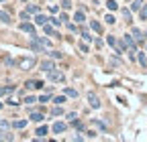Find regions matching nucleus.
<instances>
[{
    "label": "nucleus",
    "instance_id": "4",
    "mask_svg": "<svg viewBox=\"0 0 147 142\" xmlns=\"http://www.w3.org/2000/svg\"><path fill=\"white\" fill-rule=\"evenodd\" d=\"M43 85H45V83H43L41 79H29V81L25 83V87H27V90H41Z\"/></svg>",
    "mask_w": 147,
    "mask_h": 142
},
{
    "label": "nucleus",
    "instance_id": "6",
    "mask_svg": "<svg viewBox=\"0 0 147 142\" xmlns=\"http://www.w3.org/2000/svg\"><path fill=\"white\" fill-rule=\"evenodd\" d=\"M18 29H21L23 33H29V35H31V37H35V27H33L31 23H27V21H23V23H21V27H18Z\"/></svg>",
    "mask_w": 147,
    "mask_h": 142
},
{
    "label": "nucleus",
    "instance_id": "31",
    "mask_svg": "<svg viewBox=\"0 0 147 142\" xmlns=\"http://www.w3.org/2000/svg\"><path fill=\"white\" fill-rule=\"evenodd\" d=\"M61 114H63V110L59 108V106H55V108L51 110V116H61Z\"/></svg>",
    "mask_w": 147,
    "mask_h": 142
},
{
    "label": "nucleus",
    "instance_id": "10",
    "mask_svg": "<svg viewBox=\"0 0 147 142\" xmlns=\"http://www.w3.org/2000/svg\"><path fill=\"white\" fill-rule=\"evenodd\" d=\"M74 21H76L78 25H82L84 21H86V14H84V10L80 8V10H76V14H74Z\"/></svg>",
    "mask_w": 147,
    "mask_h": 142
},
{
    "label": "nucleus",
    "instance_id": "33",
    "mask_svg": "<svg viewBox=\"0 0 147 142\" xmlns=\"http://www.w3.org/2000/svg\"><path fill=\"white\" fill-rule=\"evenodd\" d=\"M104 21H106L108 25H115V23H117V19H115L113 14H106V19H104Z\"/></svg>",
    "mask_w": 147,
    "mask_h": 142
},
{
    "label": "nucleus",
    "instance_id": "41",
    "mask_svg": "<svg viewBox=\"0 0 147 142\" xmlns=\"http://www.w3.org/2000/svg\"><path fill=\"white\" fill-rule=\"evenodd\" d=\"M86 136H88V138H94V136H96V132H94V130H88V132H86Z\"/></svg>",
    "mask_w": 147,
    "mask_h": 142
},
{
    "label": "nucleus",
    "instance_id": "42",
    "mask_svg": "<svg viewBox=\"0 0 147 142\" xmlns=\"http://www.w3.org/2000/svg\"><path fill=\"white\" fill-rule=\"evenodd\" d=\"M76 118H78V116L74 114V112H69V114H67V120H69V122H71V120H76Z\"/></svg>",
    "mask_w": 147,
    "mask_h": 142
},
{
    "label": "nucleus",
    "instance_id": "17",
    "mask_svg": "<svg viewBox=\"0 0 147 142\" xmlns=\"http://www.w3.org/2000/svg\"><path fill=\"white\" fill-rule=\"evenodd\" d=\"M90 29L94 31V33H98V35L102 33V25H100L98 21H92V23H90Z\"/></svg>",
    "mask_w": 147,
    "mask_h": 142
},
{
    "label": "nucleus",
    "instance_id": "45",
    "mask_svg": "<svg viewBox=\"0 0 147 142\" xmlns=\"http://www.w3.org/2000/svg\"><path fill=\"white\" fill-rule=\"evenodd\" d=\"M0 108H2V102H0Z\"/></svg>",
    "mask_w": 147,
    "mask_h": 142
},
{
    "label": "nucleus",
    "instance_id": "12",
    "mask_svg": "<svg viewBox=\"0 0 147 142\" xmlns=\"http://www.w3.org/2000/svg\"><path fill=\"white\" fill-rule=\"evenodd\" d=\"M29 120H31V122H43V120H45V116H43L41 112H31Z\"/></svg>",
    "mask_w": 147,
    "mask_h": 142
},
{
    "label": "nucleus",
    "instance_id": "24",
    "mask_svg": "<svg viewBox=\"0 0 147 142\" xmlns=\"http://www.w3.org/2000/svg\"><path fill=\"white\" fill-rule=\"evenodd\" d=\"M106 43H108V45H110V47H113V49H115V51H117V45H119V43H117V39H115V37H113V35H110V37H106Z\"/></svg>",
    "mask_w": 147,
    "mask_h": 142
},
{
    "label": "nucleus",
    "instance_id": "29",
    "mask_svg": "<svg viewBox=\"0 0 147 142\" xmlns=\"http://www.w3.org/2000/svg\"><path fill=\"white\" fill-rule=\"evenodd\" d=\"M123 16H125V21H127L129 25L133 23V21H131V10H127V8H125V10H123Z\"/></svg>",
    "mask_w": 147,
    "mask_h": 142
},
{
    "label": "nucleus",
    "instance_id": "40",
    "mask_svg": "<svg viewBox=\"0 0 147 142\" xmlns=\"http://www.w3.org/2000/svg\"><path fill=\"white\" fill-rule=\"evenodd\" d=\"M49 55H51L53 59H59V57H61V53H59V51H51V53H49Z\"/></svg>",
    "mask_w": 147,
    "mask_h": 142
},
{
    "label": "nucleus",
    "instance_id": "25",
    "mask_svg": "<svg viewBox=\"0 0 147 142\" xmlns=\"http://www.w3.org/2000/svg\"><path fill=\"white\" fill-rule=\"evenodd\" d=\"M131 35H133V39H135V41H141V39H143V33H141L139 29H133Z\"/></svg>",
    "mask_w": 147,
    "mask_h": 142
},
{
    "label": "nucleus",
    "instance_id": "1",
    "mask_svg": "<svg viewBox=\"0 0 147 142\" xmlns=\"http://www.w3.org/2000/svg\"><path fill=\"white\" fill-rule=\"evenodd\" d=\"M123 43H125V49H129V55H131V59H133V57H135V49H137L133 35H125V37H123Z\"/></svg>",
    "mask_w": 147,
    "mask_h": 142
},
{
    "label": "nucleus",
    "instance_id": "22",
    "mask_svg": "<svg viewBox=\"0 0 147 142\" xmlns=\"http://www.w3.org/2000/svg\"><path fill=\"white\" fill-rule=\"evenodd\" d=\"M139 19H141V21H147V4L141 6V10H139Z\"/></svg>",
    "mask_w": 147,
    "mask_h": 142
},
{
    "label": "nucleus",
    "instance_id": "23",
    "mask_svg": "<svg viewBox=\"0 0 147 142\" xmlns=\"http://www.w3.org/2000/svg\"><path fill=\"white\" fill-rule=\"evenodd\" d=\"M29 14H37L39 12V6H35V4H27V8H25Z\"/></svg>",
    "mask_w": 147,
    "mask_h": 142
},
{
    "label": "nucleus",
    "instance_id": "16",
    "mask_svg": "<svg viewBox=\"0 0 147 142\" xmlns=\"http://www.w3.org/2000/svg\"><path fill=\"white\" fill-rule=\"evenodd\" d=\"M10 126H12V128H16V130H21V128H25V126H27V120H14Z\"/></svg>",
    "mask_w": 147,
    "mask_h": 142
},
{
    "label": "nucleus",
    "instance_id": "44",
    "mask_svg": "<svg viewBox=\"0 0 147 142\" xmlns=\"http://www.w3.org/2000/svg\"><path fill=\"white\" fill-rule=\"evenodd\" d=\"M143 37H145V39H147V33H145V35H143Z\"/></svg>",
    "mask_w": 147,
    "mask_h": 142
},
{
    "label": "nucleus",
    "instance_id": "13",
    "mask_svg": "<svg viewBox=\"0 0 147 142\" xmlns=\"http://www.w3.org/2000/svg\"><path fill=\"white\" fill-rule=\"evenodd\" d=\"M35 134H37V138H45V136L49 134V128H47V126H39V128L35 130Z\"/></svg>",
    "mask_w": 147,
    "mask_h": 142
},
{
    "label": "nucleus",
    "instance_id": "43",
    "mask_svg": "<svg viewBox=\"0 0 147 142\" xmlns=\"http://www.w3.org/2000/svg\"><path fill=\"white\" fill-rule=\"evenodd\" d=\"M8 126H10L8 122H4V120H0V128H8Z\"/></svg>",
    "mask_w": 147,
    "mask_h": 142
},
{
    "label": "nucleus",
    "instance_id": "46",
    "mask_svg": "<svg viewBox=\"0 0 147 142\" xmlns=\"http://www.w3.org/2000/svg\"><path fill=\"white\" fill-rule=\"evenodd\" d=\"M0 2H4V0H0Z\"/></svg>",
    "mask_w": 147,
    "mask_h": 142
},
{
    "label": "nucleus",
    "instance_id": "14",
    "mask_svg": "<svg viewBox=\"0 0 147 142\" xmlns=\"http://www.w3.org/2000/svg\"><path fill=\"white\" fill-rule=\"evenodd\" d=\"M0 23H4V25H10L12 21H10V14L6 12V10H0Z\"/></svg>",
    "mask_w": 147,
    "mask_h": 142
},
{
    "label": "nucleus",
    "instance_id": "9",
    "mask_svg": "<svg viewBox=\"0 0 147 142\" xmlns=\"http://www.w3.org/2000/svg\"><path fill=\"white\" fill-rule=\"evenodd\" d=\"M55 69V65H53V61H41V71H45V73H49V71H53Z\"/></svg>",
    "mask_w": 147,
    "mask_h": 142
},
{
    "label": "nucleus",
    "instance_id": "3",
    "mask_svg": "<svg viewBox=\"0 0 147 142\" xmlns=\"http://www.w3.org/2000/svg\"><path fill=\"white\" fill-rule=\"evenodd\" d=\"M49 79L53 81V83H65V75L61 73V71H49Z\"/></svg>",
    "mask_w": 147,
    "mask_h": 142
},
{
    "label": "nucleus",
    "instance_id": "21",
    "mask_svg": "<svg viewBox=\"0 0 147 142\" xmlns=\"http://www.w3.org/2000/svg\"><path fill=\"white\" fill-rule=\"evenodd\" d=\"M80 33H82V39H84V41H86V43H90V41H92V39H94V37H90V33H88V31H86V29H80Z\"/></svg>",
    "mask_w": 147,
    "mask_h": 142
},
{
    "label": "nucleus",
    "instance_id": "2",
    "mask_svg": "<svg viewBox=\"0 0 147 142\" xmlns=\"http://www.w3.org/2000/svg\"><path fill=\"white\" fill-rule=\"evenodd\" d=\"M35 63H37L35 57H21V59H16V65L21 67V69H25V71H27V69H33Z\"/></svg>",
    "mask_w": 147,
    "mask_h": 142
},
{
    "label": "nucleus",
    "instance_id": "5",
    "mask_svg": "<svg viewBox=\"0 0 147 142\" xmlns=\"http://www.w3.org/2000/svg\"><path fill=\"white\" fill-rule=\"evenodd\" d=\"M51 130H53V134H63V132L67 130V124H63V122H55L53 126H51Z\"/></svg>",
    "mask_w": 147,
    "mask_h": 142
},
{
    "label": "nucleus",
    "instance_id": "32",
    "mask_svg": "<svg viewBox=\"0 0 147 142\" xmlns=\"http://www.w3.org/2000/svg\"><path fill=\"white\" fill-rule=\"evenodd\" d=\"M61 8L63 10H69L71 8V0H61Z\"/></svg>",
    "mask_w": 147,
    "mask_h": 142
},
{
    "label": "nucleus",
    "instance_id": "26",
    "mask_svg": "<svg viewBox=\"0 0 147 142\" xmlns=\"http://www.w3.org/2000/svg\"><path fill=\"white\" fill-rule=\"evenodd\" d=\"M71 126H74V128H76V130H80V132L84 130V124H82L80 120H71Z\"/></svg>",
    "mask_w": 147,
    "mask_h": 142
},
{
    "label": "nucleus",
    "instance_id": "35",
    "mask_svg": "<svg viewBox=\"0 0 147 142\" xmlns=\"http://www.w3.org/2000/svg\"><path fill=\"white\" fill-rule=\"evenodd\" d=\"M49 23H51L53 27H59V25H61V21H59V19H55V16H51V19H49Z\"/></svg>",
    "mask_w": 147,
    "mask_h": 142
},
{
    "label": "nucleus",
    "instance_id": "11",
    "mask_svg": "<svg viewBox=\"0 0 147 142\" xmlns=\"http://www.w3.org/2000/svg\"><path fill=\"white\" fill-rule=\"evenodd\" d=\"M45 23H49V19H47L45 14H39V12H37V14H35V25H41V27H43Z\"/></svg>",
    "mask_w": 147,
    "mask_h": 142
},
{
    "label": "nucleus",
    "instance_id": "38",
    "mask_svg": "<svg viewBox=\"0 0 147 142\" xmlns=\"http://www.w3.org/2000/svg\"><path fill=\"white\" fill-rule=\"evenodd\" d=\"M21 19H23V21H31V14H29L27 10H23V12H21Z\"/></svg>",
    "mask_w": 147,
    "mask_h": 142
},
{
    "label": "nucleus",
    "instance_id": "20",
    "mask_svg": "<svg viewBox=\"0 0 147 142\" xmlns=\"http://www.w3.org/2000/svg\"><path fill=\"white\" fill-rule=\"evenodd\" d=\"M63 94H65L67 98H78V92L74 90V87H65V90H63Z\"/></svg>",
    "mask_w": 147,
    "mask_h": 142
},
{
    "label": "nucleus",
    "instance_id": "37",
    "mask_svg": "<svg viewBox=\"0 0 147 142\" xmlns=\"http://www.w3.org/2000/svg\"><path fill=\"white\" fill-rule=\"evenodd\" d=\"M49 100H51V94H45V96H41V98H39V102H41V104H45V102H49Z\"/></svg>",
    "mask_w": 147,
    "mask_h": 142
},
{
    "label": "nucleus",
    "instance_id": "19",
    "mask_svg": "<svg viewBox=\"0 0 147 142\" xmlns=\"http://www.w3.org/2000/svg\"><path fill=\"white\" fill-rule=\"evenodd\" d=\"M33 39H35V41H37V43H39V45H41V47H43V49H45V47H49V45H51V43H49V41H47V39H45V37H37V35H35V37H33Z\"/></svg>",
    "mask_w": 147,
    "mask_h": 142
},
{
    "label": "nucleus",
    "instance_id": "36",
    "mask_svg": "<svg viewBox=\"0 0 147 142\" xmlns=\"http://www.w3.org/2000/svg\"><path fill=\"white\" fill-rule=\"evenodd\" d=\"M57 19H59L61 23H67V21H69V19H67V14H65V10H63V12H59V16H57Z\"/></svg>",
    "mask_w": 147,
    "mask_h": 142
},
{
    "label": "nucleus",
    "instance_id": "30",
    "mask_svg": "<svg viewBox=\"0 0 147 142\" xmlns=\"http://www.w3.org/2000/svg\"><path fill=\"white\" fill-rule=\"evenodd\" d=\"M137 61H139V63H141L143 67H147V57L143 55V53H139V57H137Z\"/></svg>",
    "mask_w": 147,
    "mask_h": 142
},
{
    "label": "nucleus",
    "instance_id": "34",
    "mask_svg": "<svg viewBox=\"0 0 147 142\" xmlns=\"http://www.w3.org/2000/svg\"><path fill=\"white\" fill-rule=\"evenodd\" d=\"M23 102H25V104H27V106H31V104H35V102H37V100H35V98H33V96H27V98H25V100H23Z\"/></svg>",
    "mask_w": 147,
    "mask_h": 142
},
{
    "label": "nucleus",
    "instance_id": "7",
    "mask_svg": "<svg viewBox=\"0 0 147 142\" xmlns=\"http://www.w3.org/2000/svg\"><path fill=\"white\" fill-rule=\"evenodd\" d=\"M88 104H90V108H94V110L100 108V100H98L94 94H88Z\"/></svg>",
    "mask_w": 147,
    "mask_h": 142
},
{
    "label": "nucleus",
    "instance_id": "18",
    "mask_svg": "<svg viewBox=\"0 0 147 142\" xmlns=\"http://www.w3.org/2000/svg\"><path fill=\"white\" fill-rule=\"evenodd\" d=\"M143 4H145V2H143V0H133V2H131V10H135V12H139Z\"/></svg>",
    "mask_w": 147,
    "mask_h": 142
},
{
    "label": "nucleus",
    "instance_id": "27",
    "mask_svg": "<svg viewBox=\"0 0 147 142\" xmlns=\"http://www.w3.org/2000/svg\"><path fill=\"white\" fill-rule=\"evenodd\" d=\"M65 98H67V96H65V94H61V96H57V98H53V102L57 104V106H61V104L65 102Z\"/></svg>",
    "mask_w": 147,
    "mask_h": 142
},
{
    "label": "nucleus",
    "instance_id": "28",
    "mask_svg": "<svg viewBox=\"0 0 147 142\" xmlns=\"http://www.w3.org/2000/svg\"><path fill=\"white\" fill-rule=\"evenodd\" d=\"M106 6H108V10H117L119 8V4L115 2V0H106Z\"/></svg>",
    "mask_w": 147,
    "mask_h": 142
},
{
    "label": "nucleus",
    "instance_id": "39",
    "mask_svg": "<svg viewBox=\"0 0 147 142\" xmlns=\"http://www.w3.org/2000/svg\"><path fill=\"white\" fill-rule=\"evenodd\" d=\"M78 47H80V51H82V53H88V45H86V41H84V43H80Z\"/></svg>",
    "mask_w": 147,
    "mask_h": 142
},
{
    "label": "nucleus",
    "instance_id": "15",
    "mask_svg": "<svg viewBox=\"0 0 147 142\" xmlns=\"http://www.w3.org/2000/svg\"><path fill=\"white\" fill-rule=\"evenodd\" d=\"M14 92V85H0V96H6Z\"/></svg>",
    "mask_w": 147,
    "mask_h": 142
},
{
    "label": "nucleus",
    "instance_id": "8",
    "mask_svg": "<svg viewBox=\"0 0 147 142\" xmlns=\"http://www.w3.org/2000/svg\"><path fill=\"white\" fill-rule=\"evenodd\" d=\"M43 33H45V35H51V37H59L57 31H55V27H53V25H47V23L43 25Z\"/></svg>",
    "mask_w": 147,
    "mask_h": 142
}]
</instances>
